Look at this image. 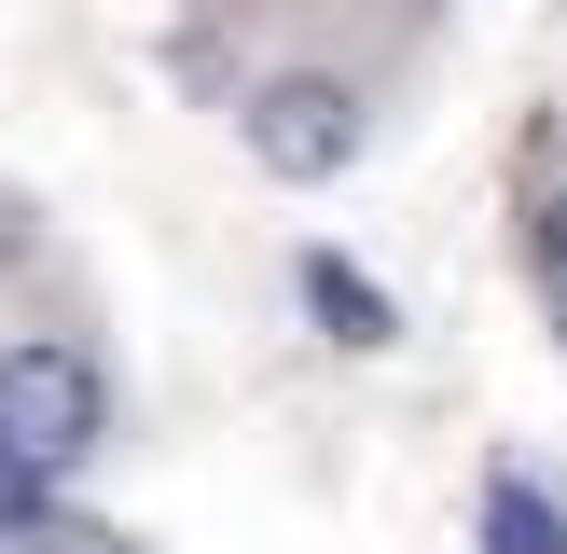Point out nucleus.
Returning a JSON list of instances; mask_svg holds the SVG:
<instances>
[{
    "label": "nucleus",
    "mask_w": 567,
    "mask_h": 554,
    "mask_svg": "<svg viewBox=\"0 0 567 554\" xmlns=\"http://www.w3.org/2000/svg\"><path fill=\"white\" fill-rule=\"evenodd\" d=\"M236 138H249V166H264L277 194H319V181H347V166L374 153V83L264 70V83H236Z\"/></svg>",
    "instance_id": "obj_1"
},
{
    "label": "nucleus",
    "mask_w": 567,
    "mask_h": 554,
    "mask_svg": "<svg viewBox=\"0 0 567 554\" xmlns=\"http://www.w3.org/2000/svg\"><path fill=\"white\" fill-rule=\"evenodd\" d=\"M0 443L42 471H83L111 443V360L83 332H14L0 347Z\"/></svg>",
    "instance_id": "obj_2"
},
{
    "label": "nucleus",
    "mask_w": 567,
    "mask_h": 554,
    "mask_svg": "<svg viewBox=\"0 0 567 554\" xmlns=\"http://www.w3.org/2000/svg\"><path fill=\"white\" fill-rule=\"evenodd\" d=\"M291 291H305V319H319V347H347V360H388V347H402V291H374L347 249L305 236L291 249Z\"/></svg>",
    "instance_id": "obj_3"
},
{
    "label": "nucleus",
    "mask_w": 567,
    "mask_h": 554,
    "mask_svg": "<svg viewBox=\"0 0 567 554\" xmlns=\"http://www.w3.org/2000/svg\"><path fill=\"white\" fill-rule=\"evenodd\" d=\"M471 554H567V499L526 458H498L485 485H471Z\"/></svg>",
    "instance_id": "obj_4"
},
{
    "label": "nucleus",
    "mask_w": 567,
    "mask_h": 554,
    "mask_svg": "<svg viewBox=\"0 0 567 554\" xmlns=\"http://www.w3.org/2000/svg\"><path fill=\"white\" fill-rule=\"evenodd\" d=\"M513 249H526V277H540V305H567V166H540V181H526Z\"/></svg>",
    "instance_id": "obj_5"
},
{
    "label": "nucleus",
    "mask_w": 567,
    "mask_h": 554,
    "mask_svg": "<svg viewBox=\"0 0 567 554\" xmlns=\"http://www.w3.org/2000/svg\"><path fill=\"white\" fill-rule=\"evenodd\" d=\"M0 541H55V471L0 443Z\"/></svg>",
    "instance_id": "obj_6"
},
{
    "label": "nucleus",
    "mask_w": 567,
    "mask_h": 554,
    "mask_svg": "<svg viewBox=\"0 0 567 554\" xmlns=\"http://www.w3.org/2000/svg\"><path fill=\"white\" fill-rule=\"evenodd\" d=\"M14 264H42V208H28V194L0 181V277H14Z\"/></svg>",
    "instance_id": "obj_7"
},
{
    "label": "nucleus",
    "mask_w": 567,
    "mask_h": 554,
    "mask_svg": "<svg viewBox=\"0 0 567 554\" xmlns=\"http://www.w3.org/2000/svg\"><path fill=\"white\" fill-rule=\"evenodd\" d=\"M70 554H125V541H70Z\"/></svg>",
    "instance_id": "obj_8"
},
{
    "label": "nucleus",
    "mask_w": 567,
    "mask_h": 554,
    "mask_svg": "<svg viewBox=\"0 0 567 554\" xmlns=\"http://www.w3.org/2000/svg\"><path fill=\"white\" fill-rule=\"evenodd\" d=\"M554 347H567V305H554Z\"/></svg>",
    "instance_id": "obj_9"
}]
</instances>
